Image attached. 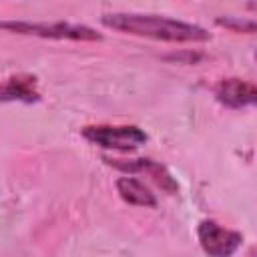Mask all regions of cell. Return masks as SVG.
I'll return each instance as SVG.
<instances>
[{"mask_svg":"<svg viewBox=\"0 0 257 257\" xmlns=\"http://www.w3.org/2000/svg\"><path fill=\"white\" fill-rule=\"evenodd\" d=\"M245 6H247L249 10H255V12H257V2H247Z\"/></svg>","mask_w":257,"mask_h":257,"instance_id":"10","label":"cell"},{"mask_svg":"<svg viewBox=\"0 0 257 257\" xmlns=\"http://www.w3.org/2000/svg\"><path fill=\"white\" fill-rule=\"evenodd\" d=\"M102 161H106L110 167H114V169H118L122 173H141V175H147L155 185H159L169 195H177L179 193L177 179L159 161H153L149 157H139V159H110V157H102Z\"/></svg>","mask_w":257,"mask_h":257,"instance_id":"5","label":"cell"},{"mask_svg":"<svg viewBox=\"0 0 257 257\" xmlns=\"http://www.w3.org/2000/svg\"><path fill=\"white\" fill-rule=\"evenodd\" d=\"M255 60H257V50H255Z\"/></svg>","mask_w":257,"mask_h":257,"instance_id":"11","label":"cell"},{"mask_svg":"<svg viewBox=\"0 0 257 257\" xmlns=\"http://www.w3.org/2000/svg\"><path fill=\"white\" fill-rule=\"evenodd\" d=\"M80 135L96 147L120 153L137 151L149 139L147 133L137 124H88L80 128Z\"/></svg>","mask_w":257,"mask_h":257,"instance_id":"3","label":"cell"},{"mask_svg":"<svg viewBox=\"0 0 257 257\" xmlns=\"http://www.w3.org/2000/svg\"><path fill=\"white\" fill-rule=\"evenodd\" d=\"M4 102L10 100H18V102H38L40 100V92H38V78L34 74H12L6 78V82L2 84V92H0Z\"/></svg>","mask_w":257,"mask_h":257,"instance_id":"7","label":"cell"},{"mask_svg":"<svg viewBox=\"0 0 257 257\" xmlns=\"http://www.w3.org/2000/svg\"><path fill=\"white\" fill-rule=\"evenodd\" d=\"M197 237L201 249L209 257H233L243 245V235L233 229H225L213 219H203L197 225Z\"/></svg>","mask_w":257,"mask_h":257,"instance_id":"4","label":"cell"},{"mask_svg":"<svg viewBox=\"0 0 257 257\" xmlns=\"http://www.w3.org/2000/svg\"><path fill=\"white\" fill-rule=\"evenodd\" d=\"M217 26H223L231 32H241V34H257V20L251 18H239V16H217L215 18Z\"/></svg>","mask_w":257,"mask_h":257,"instance_id":"9","label":"cell"},{"mask_svg":"<svg viewBox=\"0 0 257 257\" xmlns=\"http://www.w3.org/2000/svg\"><path fill=\"white\" fill-rule=\"evenodd\" d=\"M116 191L120 199L135 207H157L155 193L135 177H120L116 179Z\"/></svg>","mask_w":257,"mask_h":257,"instance_id":"8","label":"cell"},{"mask_svg":"<svg viewBox=\"0 0 257 257\" xmlns=\"http://www.w3.org/2000/svg\"><path fill=\"white\" fill-rule=\"evenodd\" d=\"M100 22L106 28L145 36L163 42H207L211 40V32H207L199 24L183 22L177 18H167L159 14H139V12H110L102 14Z\"/></svg>","mask_w":257,"mask_h":257,"instance_id":"1","label":"cell"},{"mask_svg":"<svg viewBox=\"0 0 257 257\" xmlns=\"http://www.w3.org/2000/svg\"><path fill=\"white\" fill-rule=\"evenodd\" d=\"M0 26L14 34L38 36V38H54V40H80V42H96L102 40V34L86 24L72 22H28V20H2Z\"/></svg>","mask_w":257,"mask_h":257,"instance_id":"2","label":"cell"},{"mask_svg":"<svg viewBox=\"0 0 257 257\" xmlns=\"http://www.w3.org/2000/svg\"><path fill=\"white\" fill-rule=\"evenodd\" d=\"M215 98L227 108H247L257 104V84L239 76L221 78L215 84Z\"/></svg>","mask_w":257,"mask_h":257,"instance_id":"6","label":"cell"}]
</instances>
